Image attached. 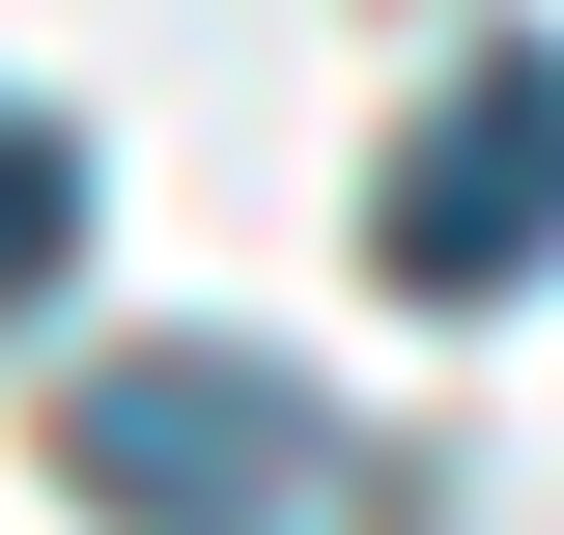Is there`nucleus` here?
Instances as JSON below:
<instances>
[{"label":"nucleus","mask_w":564,"mask_h":535,"mask_svg":"<svg viewBox=\"0 0 564 535\" xmlns=\"http://www.w3.org/2000/svg\"><path fill=\"white\" fill-rule=\"evenodd\" d=\"M57 479L113 535H423L395 423H339L311 367H254V338H113L57 395Z\"/></svg>","instance_id":"obj_1"},{"label":"nucleus","mask_w":564,"mask_h":535,"mask_svg":"<svg viewBox=\"0 0 564 535\" xmlns=\"http://www.w3.org/2000/svg\"><path fill=\"white\" fill-rule=\"evenodd\" d=\"M367 254H395V310H508V282H564V29H480V57L423 85Z\"/></svg>","instance_id":"obj_2"},{"label":"nucleus","mask_w":564,"mask_h":535,"mask_svg":"<svg viewBox=\"0 0 564 535\" xmlns=\"http://www.w3.org/2000/svg\"><path fill=\"white\" fill-rule=\"evenodd\" d=\"M57 254H85V141L0 113V310H57Z\"/></svg>","instance_id":"obj_3"}]
</instances>
